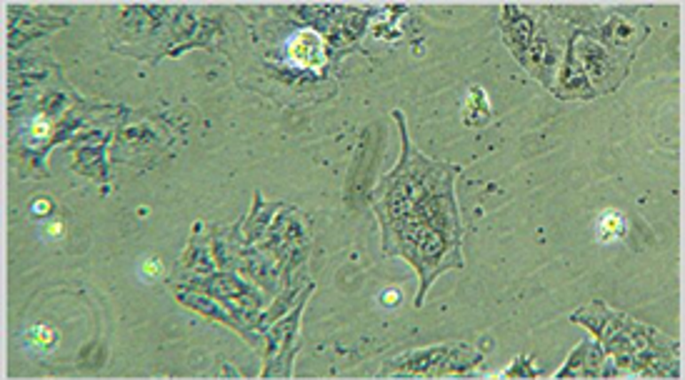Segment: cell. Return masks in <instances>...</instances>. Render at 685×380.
<instances>
[{
	"label": "cell",
	"instance_id": "7a4b0ae2",
	"mask_svg": "<svg viewBox=\"0 0 685 380\" xmlns=\"http://www.w3.org/2000/svg\"><path fill=\"white\" fill-rule=\"evenodd\" d=\"M291 56L295 63L306 66V68H321L325 63V53H323V41L315 33H300L291 41Z\"/></svg>",
	"mask_w": 685,
	"mask_h": 380
},
{
	"label": "cell",
	"instance_id": "3957f363",
	"mask_svg": "<svg viewBox=\"0 0 685 380\" xmlns=\"http://www.w3.org/2000/svg\"><path fill=\"white\" fill-rule=\"evenodd\" d=\"M595 236L601 243H613V240H620L626 236V218L616 211L603 213L598 218V226H595Z\"/></svg>",
	"mask_w": 685,
	"mask_h": 380
},
{
	"label": "cell",
	"instance_id": "6da1fadb",
	"mask_svg": "<svg viewBox=\"0 0 685 380\" xmlns=\"http://www.w3.org/2000/svg\"><path fill=\"white\" fill-rule=\"evenodd\" d=\"M573 321L593 328V333L603 340V351L616 355L618 363L638 373L668 376L666 363H678V343L660 336L656 328L635 323L628 315L613 313L608 306H590L586 313L573 315Z\"/></svg>",
	"mask_w": 685,
	"mask_h": 380
}]
</instances>
